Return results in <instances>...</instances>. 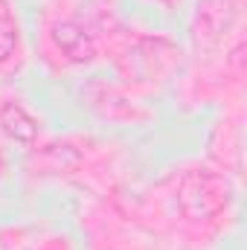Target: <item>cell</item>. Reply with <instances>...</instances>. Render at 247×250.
<instances>
[{
	"label": "cell",
	"mask_w": 247,
	"mask_h": 250,
	"mask_svg": "<svg viewBox=\"0 0 247 250\" xmlns=\"http://www.w3.org/2000/svg\"><path fill=\"white\" fill-rule=\"evenodd\" d=\"M56 41H59V47H62L73 62H87V59L93 56L90 38H87L76 23H59V26H56Z\"/></svg>",
	"instance_id": "cell-1"
},
{
	"label": "cell",
	"mask_w": 247,
	"mask_h": 250,
	"mask_svg": "<svg viewBox=\"0 0 247 250\" xmlns=\"http://www.w3.org/2000/svg\"><path fill=\"white\" fill-rule=\"evenodd\" d=\"M0 125H3V131H6L12 140H18V143H32V140H35V123H32V117H29L21 105H15V102H9V105L0 111Z\"/></svg>",
	"instance_id": "cell-2"
},
{
	"label": "cell",
	"mask_w": 247,
	"mask_h": 250,
	"mask_svg": "<svg viewBox=\"0 0 247 250\" xmlns=\"http://www.w3.org/2000/svg\"><path fill=\"white\" fill-rule=\"evenodd\" d=\"M15 50V29L0 18V62H6Z\"/></svg>",
	"instance_id": "cell-3"
}]
</instances>
